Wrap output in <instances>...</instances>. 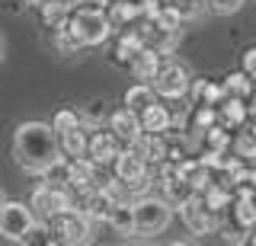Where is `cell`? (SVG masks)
Masks as SVG:
<instances>
[{
	"label": "cell",
	"mask_w": 256,
	"mask_h": 246,
	"mask_svg": "<svg viewBox=\"0 0 256 246\" xmlns=\"http://www.w3.org/2000/svg\"><path fill=\"white\" fill-rule=\"evenodd\" d=\"M58 131L45 122H22L13 131V160L22 173L42 176V170L52 160H58Z\"/></svg>",
	"instance_id": "6da1fadb"
},
{
	"label": "cell",
	"mask_w": 256,
	"mask_h": 246,
	"mask_svg": "<svg viewBox=\"0 0 256 246\" xmlns=\"http://www.w3.org/2000/svg\"><path fill=\"white\" fill-rule=\"evenodd\" d=\"M180 26H182V13L176 10V6H160L150 19H144V29H141L144 45H154V48L164 54L176 42Z\"/></svg>",
	"instance_id": "7a4b0ae2"
},
{
	"label": "cell",
	"mask_w": 256,
	"mask_h": 246,
	"mask_svg": "<svg viewBox=\"0 0 256 246\" xmlns=\"http://www.w3.org/2000/svg\"><path fill=\"white\" fill-rule=\"evenodd\" d=\"M68 26H70V32L77 35L80 45H102L112 32L106 10H96V6H80V10H74L70 19H68Z\"/></svg>",
	"instance_id": "3957f363"
},
{
	"label": "cell",
	"mask_w": 256,
	"mask_h": 246,
	"mask_svg": "<svg viewBox=\"0 0 256 246\" xmlns=\"http://www.w3.org/2000/svg\"><path fill=\"white\" fill-rule=\"evenodd\" d=\"M134 211V234H160V230H166L173 218V205L164 202V198H138V202L132 205Z\"/></svg>",
	"instance_id": "277c9868"
},
{
	"label": "cell",
	"mask_w": 256,
	"mask_h": 246,
	"mask_svg": "<svg viewBox=\"0 0 256 246\" xmlns=\"http://www.w3.org/2000/svg\"><path fill=\"white\" fill-rule=\"evenodd\" d=\"M29 208L36 211L42 221H52V218H58V214L70 211V208H74V202H70L68 186H52V182H42V186L32 192Z\"/></svg>",
	"instance_id": "5b68a950"
},
{
	"label": "cell",
	"mask_w": 256,
	"mask_h": 246,
	"mask_svg": "<svg viewBox=\"0 0 256 246\" xmlns=\"http://www.w3.org/2000/svg\"><path fill=\"white\" fill-rule=\"evenodd\" d=\"M48 227H52V234H58L54 243H86L90 234H93V221L86 218L84 211H77V208L64 211V214H58V218H52Z\"/></svg>",
	"instance_id": "8992f818"
},
{
	"label": "cell",
	"mask_w": 256,
	"mask_h": 246,
	"mask_svg": "<svg viewBox=\"0 0 256 246\" xmlns=\"http://www.w3.org/2000/svg\"><path fill=\"white\" fill-rule=\"evenodd\" d=\"M112 170H116V179L122 182L125 189H148V163H144V157L138 154L134 147H125L116 154V160H112Z\"/></svg>",
	"instance_id": "52a82bcc"
},
{
	"label": "cell",
	"mask_w": 256,
	"mask_h": 246,
	"mask_svg": "<svg viewBox=\"0 0 256 246\" xmlns=\"http://www.w3.org/2000/svg\"><path fill=\"white\" fill-rule=\"evenodd\" d=\"M36 224V211L22 202H4L0 208V237L4 240L22 243V237L29 234V227Z\"/></svg>",
	"instance_id": "ba28073f"
},
{
	"label": "cell",
	"mask_w": 256,
	"mask_h": 246,
	"mask_svg": "<svg viewBox=\"0 0 256 246\" xmlns=\"http://www.w3.org/2000/svg\"><path fill=\"white\" fill-rule=\"evenodd\" d=\"M189 74H186V67L182 64H160L157 70V77L150 80V86H154V93H160V96H166V99H182L189 93Z\"/></svg>",
	"instance_id": "9c48e42d"
},
{
	"label": "cell",
	"mask_w": 256,
	"mask_h": 246,
	"mask_svg": "<svg viewBox=\"0 0 256 246\" xmlns=\"http://www.w3.org/2000/svg\"><path fill=\"white\" fill-rule=\"evenodd\" d=\"M180 214L182 221H186V227L192 230V234H212L214 227V211H208V205L202 202V195H189L186 202L180 205Z\"/></svg>",
	"instance_id": "30bf717a"
},
{
	"label": "cell",
	"mask_w": 256,
	"mask_h": 246,
	"mask_svg": "<svg viewBox=\"0 0 256 246\" xmlns=\"http://www.w3.org/2000/svg\"><path fill=\"white\" fill-rule=\"evenodd\" d=\"M109 131L116 134L122 144L138 141V138H141V118H138V112H132L128 106L116 109V112H112V118H109Z\"/></svg>",
	"instance_id": "8fae6325"
},
{
	"label": "cell",
	"mask_w": 256,
	"mask_h": 246,
	"mask_svg": "<svg viewBox=\"0 0 256 246\" xmlns=\"http://www.w3.org/2000/svg\"><path fill=\"white\" fill-rule=\"evenodd\" d=\"M118 144H122V141H118L112 131H96L93 138H86V157H90L93 163H100V166L102 163H112V160H116V154L122 150Z\"/></svg>",
	"instance_id": "7c38bea8"
},
{
	"label": "cell",
	"mask_w": 256,
	"mask_h": 246,
	"mask_svg": "<svg viewBox=\"0 0 256 246\" xmlns=\"http://www.w3.org/2000/svg\"><path fill=\"white\" fill-rule=\"evenodd\" d=\"M160 51L154 48V45H144V48L134 54V61H132V74H134V80H141V83H150L157 77V70H160Z\"/></svg>",
	"instance_id": "4fadbf2b"
},
{
	"label": "cell",
	"mask_w": 256,
	"mask_h": 246,
	"mask_svg": "<svg viewBox=\"0 0 256 246\" xmlns=\"http://www.w3.org/2000/svg\"><path fill=\"white\" fill-rule=\"evenodd\" d=\"M138 118H141V131H148V134H164V131H170V109L166 106H160V102L154 99L150 106H144L141 112H138Z\"/></svg>",
	"instance_id": "5bb4252c"
},
{
	"label": "cell",
	"mask_w": 256,
	"mask_h": 246,
	"mask_svg": "<svg viewBox=\"0 0 256 246\" xmlns=\"http://www.w3.org/2000/svg\"><path fill=\"white\" fill-rule=\"evenodd\" d=\"M96 170H100V163H93L90 157H74L70 160V176H68V189H90L96 186Z\"/></svg>",
	"instance_id": "9a60e30c"
},
{
	"label": "cell",
	"mask_w": 256,
	"mask_h": 246,
	"mask_svg": "<svg viewBox=\"0 0 256 246\" xmlns=\"http://www.w3.org/2000/svg\"><path fill=\"white\" fill-rule=\"evenodd\" d=\"M244 122H246V99L224 96L221 109H218V125H224V128H240Z\"/></svg>",
	"instance_id": "2e32d148"
},
{
	"label": "cell",
	"mask_w": 256,
	"mask_h": 246,
	"mask_svg": "<svg viewBox=\"0 0 256 246\" xmlns=\"http://www.w3.org/2000/svg\"><path fill=\"white\" fill-rule=\"evenodd\" d=\"M106 16H109V26L122 29V26H128V22H134L141 16V3H138V0H112Z\"/></svg>",
	"instance_id": "e0dca14e"
},
{
	"label": "cell",
	"mask_w": 256,
	"mask_h": 246,
	"mask_svg": "<svg viewBox=\"0 0 256 246\" xmlns=\"http://www.w3.org/2000/svg\"><path fill=\"white\" fill-rule=\"evenodd\" d=\"M230 214H234V224L240 230H253L256 227V198L234 195V202H230Z\"/></svg>",
	"instance_id": "ac0fdd59"
},
{
	"label": "cell",
	"mask_w": 256,
	"mask_h": 246,
	"mask_svg": "<svg viewBox=\"0 0 256 246\" xmlns=\"http://www.w3.org/2000/svg\"><path fill=\"white\" fill-rule=\"evenodd\" d=\"M58 150L61 157H68V160H74V157H84L86 154V134H84V125L80 128H70L58 134Z\"/></svg>",
	"instance_id": "d6986e66"
},
{
	"label": "cell",
	"mask_w": 256,
	"mask_h": 246,
	"mask_svg": "<svg viewBox=\"0 0 256 246\" xmlns=\"http://www.w3.org/2000/svg\"><path fill=\"white\" fill-rule=\"evenodd\" d=\"M106 221L118 234H134V211H132V205H125V202H112L109 211H106Z\"/></svg>",
	"instance_id": "ffe728a7"
},
{
	"label": "cell",
	"mask_w": 256,
	"mask_h": 246,
	"mask_svg": "<svg viewBox=\"0 0 256 246\" xmlns=\"http://www.w3.org/2000/svg\"><path fill=\"white\" fill-rule=\"evenodd\" d=\"M164 192H166V202H170L173 208H180L189 195H196V189H192L186 179H180L176 173H170V176H164Z\"/></svg>",
	"instance_id": "44dd1931"
},
{
	"label": "cell",
	"mask_w": 256,
	"mask_h": 246,
	"mask_svg": "<svg viewBox=\"0 0 256 246\" xmlns=\"http://www.w3.org/2000/svg\"><path fill=\"white\" fill-rule=\"evenodd\" d=\"M230 144H234V154L240 157V160H256V128H253V125H250V128L240 125L237 138L230 141Z\"/></svg>",
	"instance_id": "7402d4cb"
},
{
	"label": "cell",
	"mask_w": 256,
	"mask_h": 246,
	"mask_svg": "<svg viewBox=\"0 0 256 246\" xmlns=\"http://www.w3.org/2000/svg\"><path fill=\"white\" fill-rule=\"evenodd\" d=\"M154 96H157V93H154V86H150V83H134L132 90L125 93V106L132 109V112H141L144 106L154 102Z\"/></svg>",
	"instance_id": "603a6c76"
},
{
	"label": "cell",
	"mask_w": 256,
	"mask_h": 246,
	"mask_svg": "<svg viewBox=\"0 0 256 246\" xmlns=\"http://www.w3.org/2000/svg\"><path fill=\"white\" fill-rule=\"evenodd\" d=\"M141 48H144V35L141 32H125L118 38V45H116V54H118V61H128V64H132L134 54Z\"/></svg>",
	"instance_id": "cb8c5ba5"
},
{
	"label": "cell",
	"mask_w": 256,
	"mask_h": 246,
	"mask_svg": "<svg viewBox=\"0 0 256 246\" xmlns=\"http://www.w3.org/2000/svg\"><path fill=\"white\" fill-rule=\"evenodd\" d=\"M68 13H70V3L68 0H45L42 3V16L48 26H61V22H68Z\"/></svg>",
	"instance_id": "d4e9b609"
},
{
	"label": "cell",
	"mask_w": 256,
	"mask_h": 246,
	"mask_svg": "<svg viewBox=\"0 0 256 246\" xmlns=\"http://www.w3.org/2000/svg\"><path fill=\"white\" fill-rule=\"evenodd\" d=\"M221 90H224V96H240V99H246V96H250V77H246L244 70H237V74L224 77Z\"/></svg>",
	"instance_id": "484cf974"
},
{
	"label": "cell",
	"mask_w": 256,
	"mask_h": 246,
	"mask_svg": "<svg viewBox=\"0 0 256 246\" xmlns=\"http://www.w3.org/2000/svg\"><path fill=\"white\" fill-rule=\"evenodd\" d=\"M54 45H58V51H61V54H74L77 48H84V45L77 42V35L70 32V26H68V22L54 26Z\"/></svg>",
	"instance_id": "4316f807"
},
{
	"label": "cell",
	"mask_w": 256,
	"mask_h": 246,
	"mask_svg": "<svg viewBox=\"0 0 256 246\" xmlns=\"http://www.w3.org/2000/svg\"><path fill=\"white\" fill-rule=\"evenodd\" d=\"M80 125H84V118H80V112H74V109H58L54 118H52V128L58 134L70 131V128H80Z\"/></svg>",
	"instance_id": "83f0119b"
},
{
	"label": "cell",
	"mask_w": 256,
	"mask_h": 246,
	"mask_svg": "<svg viewBox=\"0 0 256 246\" xmlns=\"http://www.w3.org/2000/svg\"><path fill=\"white\" fill-rule=\"evenodd\" d=\"M205 141H208V150H228V147H230V134L224 131L221 125L205 128Z\"/></svg>",
	"instance_id": "f1b7e54d"
},
{
	"label": "cell",
	"mask_w": 256,
	"mask_h": 246,
	"mask_svg": "<svg viewBox=\"0 0 256 246\" xmlns=\"http://www.w3.org/2000/svg\"><path fill=\"white\" fill-rule=\"evenodd\" d=\"M212 125H218V106H196V128L205 131Z\"/></svg>",
	"instance_id": "f546056e"
},
{
	"label": "cell",
	"mask_w": 256,
	"mask_h": 246,
	"mask_svg": "<svg viewBox=\"0 0 256 246\" xmlns=\"http://www.w3.org/2000/svg\"><path fill=\"white\" fill-rule=\"evenodd\" d=\"M212 3L214 13H221V16H230V13H237L240 6H244V0H208Z\"/></svg>",
	"instance_id": "4dcf8cb0"
},
{
	"label": "cell",
	"mask_w": 256,
	"mask_h": 246,
	"mask_svg": "<svg viewBox=\"0 0 256 246\" xmlns=\"http://www.w3.org/2000/svg\"><path fill=\"white\" fill-rule=\"evenodd\" d=\"M244 74L256 80V48H246L244 51Z\"/></svg>",
	"instance_id": "1f68e13d"
},
{
	"label": "cell",
	"mask_w": 256,
	"mask_h": 246,
	"mask_svg": "<svg viewBox=\"0 0 256 246\" xmlns=\"http://www.w3.org/2000/svg\"><path fill=\"white\" fill-rule=\"evenodd\" d=\"M246 115H253V118H256V93L250 96V106H246Z\"/></svg>",
	"instance_id": "d6a6232c"
},
{
	"label": "cell",
	"mask_w": 256,
	"mask_h": 246,
	"mask_svg": "<svg viewBox=\"0 0 256 246\" xmlns=\"http://www.w3.org/2000/svg\"><path fill=\"white\" fill-rule=\"evenodd\" d=\"M22 3H32V6H42L45 0H22Z\"/></svg>",
	"instance_id": "836d02e7"
},
{
	"label": "cell",
	"mask_w": 256,
	"mask_h": 246,
	"mask_svg": "<svg viewBox=\"0 0 256 246\" xmlns=\"http://www.w3.org/2000/svg\"><path fill=\"white\" fill-rule=\"evenodd\" d=\"M0 61H4V38H0Z\"/></svg>",
	"instance_id": "e575fe53"
},
{
	"label": "cell",
	"mask_w": 256,
	"mask_h": 246,
	"mask_svg": "<svg viewBox=\"0 0 256 246\" xmlns=\"http://www.w3.org/2000/svg\"><path fill=\"white\" fill-rule=\"evenodd\" d=\"M250 243H256V234H253V237H250Z\"/></svg>",
	"instance_id": "d590c367"
},
{
	"label": "cell",
	"mask_w": 256,
	"mask_h": 246,
	"mask_svg": "<svg viewBox=\"0 0 256 246\" xmlns=\"http://www.w3.org/2000/svg\"><path fill=\"white\" fill-rule=\"evenodd\" d=\"M0 208H4V195H0Z\"/></svg>",
	"instance_id": "8d00e7d4"
},
{
	"label": "cell",
	"mask_w": 256,
	"mask_h": 246,
	"mask_svg": "<svg viewBox=\"0 0 256 246\" xmlns=\"http://www.w3.org/2000/svg\"><path fill=\"white\" fill-rule=\"evenodd\" d=\"M253 3H256V0H253Z\"/></svg>",
	"instance_id": "74e56055"
}]
</instances>
